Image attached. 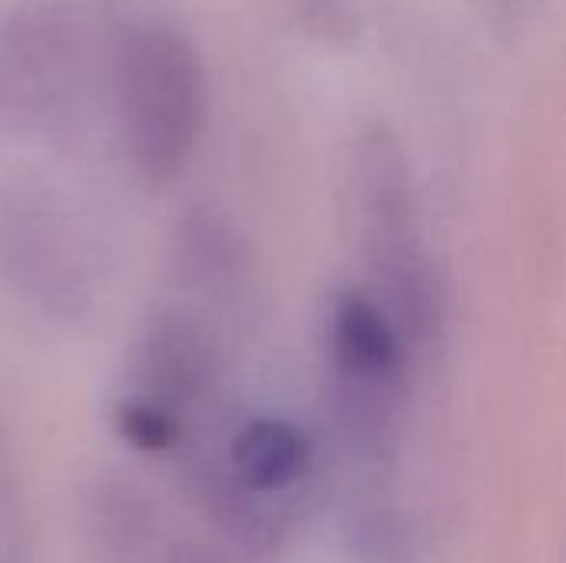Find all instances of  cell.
Masks as SVG:
<instances>
[{
    "instance_id": "obj_7",
    "label": "cell",
    "mask_w": 566,
    "mask_h": 563,
    "mask_svg": "<svg viewBox=\"0 0 566 563\" xmlns=\"http://www.w3.org/2000/svg\"><path fill=\"white\" fill-rule=\"evenodd\" d=\"M401 524L395 518V511H388L385 504H371L365 511H358L355 524H352V538L355 548L365 563H401Z\"/></svg>"
},
{
    "instance_id": "obj_5",
    "label": "cell",
    "mask_w": 566,
    "mask_h": 563,
    "mask_svg": "<svg viewBox=\"0 0 566 563\" xmlns=\"http://www.w3.org/2000/svg\"><path fill=\"white\" fill-rule=\"evenodd\" d=\"M308 458V438L295 425L279 418L249 421L232 441V471L255 494L295 484L305 475Z\"/></svg>"
},
{
    "instance_id": "obj_6",
    "label": "cell",
    "mask_w": 566,
    "mask_h": 563,
    "mask_svg": "<svg viewBox=\"0 0 566 563\" xmlns=\"http://www.w3.org/2000/svg\"><path fill=\"white\" fill-rule=\"evenodd\" d=\"M179 252L186 275L202 289H222L235 282V275L245 265L242 239L229 222H222L212 212H192V219H186Z\"/></svg>"
},
{
    "instance_id": "obj_4",
    "label": "cell",
    "mask_w": 566,
    "mask_h": 563,
    "mask_svg": "<svg viewBox=\"0 0 566 563\" xmlns=\"http://www.w3.org/2000/svg\"><path fill=\"white\" fill-rule=\"evenodd\" d=\"M216 352L206 329L186 312H163L139 345V378L149 392L146 402L169 405L192 398L212 378Z\"/></svg>"
},
{
    "instance_id": "obj_8",
    "label": "cell",
    "mask_w": 566,
    "mask_h": 563,
    "mask_svg": "<svg viewBox=\"0 0 566 563\" xmlns=\"http://www.w3.org/2000/svg\"><path fill=\"white\" fill-rule=\"evenodd\" d=\"M119 428L143 451H163L176 438V421L169 418V411L163 405H153V402L126 405L119 415Z\"/></svg>"
},
{
    "instance_id": "obj_3",
    "label": "cell",
    "mask_w": 566,
    "mask_h": 563,
    "mask_svg": "<svg viewBox=\"0 0 566 563\" xmlns=\"http://www.w3.org/2000/svg\"><path fill=\"white\" fill-rule=\"evenodd\" d=\"M335 418L358 458H388L408 388V342L371 292L342 289L325 322Z\"/></svg>"
},
{
    "instance_id": "obj_2",
    "label": "cell",
    "mask_w": 566,
    "mask_h": 563,
    "mask_svg": "<svg viewBox=\"0 0 566 563\" xmlns=\"http://www.w3.org/2000/svg\"><path fill=\"white\" fill-rule=\"evenodd\" d=\"M116 100L139 176L153 186L176 179L206 116V73L192 43L159 27L133 33L116 60Z\"/></svg>"
},
{
    "instance_id": "obj_9",
    "label": "cell",
    "mask_w": 566,
    "mask_h": 563,
    "mask_svg": "<svg viewBox=\"0 0 566 563\" xmlns=\"http://www.w3.org/2000/svg\"><path fill=\"white\" fill-rule=\"evenodd\" d=\"M166 563H226L219 554H212L202 544H179L172 548V554L166 557Z\"/></svg>"
},
{
    "instance_id": "obj_1",
    "label": "cell",
    "mask_w": 566,
    "mask_h": 563,
    "mask_svg": "<svg viewBox=\"0 0 566 563\" xmlns=\"http://www.w3.org/2000/svg\"><path fill=\"white\" fill-rule=\"evenodd\" d=\"M352 196L375 299L408 348H431L444 325V289L418 226L408 156L381 123L365 126L355 139Z\"/></svg>"
}]
</instances>
